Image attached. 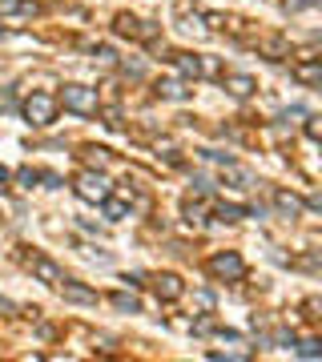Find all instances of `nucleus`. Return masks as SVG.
<instances>
[{
    "label": "nucleus",
    "mask_w": 322,
    "mask_h": 362,
    "mask_svg": "<svg viewBox=\"0 0 322 362\" xmlns=\"http://www.w3.org/2000/svg\"><path fill=\"white\" fill-rule=\"evenodd\" d=\"M193 194H197V198H209V194H214V181L206 178V173H193Z\"/></svg>",
    "instance_id": "31"
},
{
    "label": "nucleus",
    "mask_w": 322,
    "mask_h": 362,
    "mask_svg": "<svg viewBox=\"0 0 322 362\" xmlns=\"http://www.w3.org/2000/svg\"><path fill=\"white\" fill-rule=\"evenodd\" d=\"M193 302H197V306H202V310H214V294H206V290H202V294L193 298Z\"/></svg>",
    "instance_id": "35"
},
{
    "label": "nucleus",
    "mask_w": 322,
    "mask_h": 362,
    "mask_svg": "<svg viewBox=\"0 0 322 362\" xmlns=\"http://www.w3.org/2000/svg\"><path fill=\"white\" fill-rule=\"evenodd\" d=\"M202 20H206L209 33H222V29H230V17H225V13H202Z\"/></svg>",
    "instance_id": "28"
},
{
    "label": "nucleus",
    "mask_w": 322,
    "mask_h": 362,
    "mask_svg": "<svg viewBox=\"0 0 322 362\" xmlns=\"http://www.w3.org/2000/svg\"><path fill=\"white\" fill-rule=\"evenodd\" d=\"M113 33H117V36H129V41H141V45H149V41H158V24H149V20L133 17V13H121V17L113 20Z\"/></svg>",
    "instance_id": "4"
},
{
    "label": "nucleus",
    "mask_w": 322,
    "mask_h": 362,
    "mask_svg": "<svg viewBox=\"0 0 322 362\" xmlns=\"http://www.w3.org/2000/svg\"><path fill=\"white\" fill-rule=\"evenodd\" d=\"M97 205H101L105 222H113V226H117V222H125V217H133V198H125V194H113V189L101 201H97Z\"/></svg>",
    "instance_id": "7"
},
{
    "label": "nucleus",
    "mask_w": 322,
    "mask_h": 362,
    "mask_svg": "<svg viewBox=\"0 0 322 362\" xmlns=\"http://www.w3.org/2000/svg\"><path fill=\"white\" fill-rule=\"evenodd\" d=\"M302 318H306V322H318V318H322V298H306V302H302Z\"/></svg>",
    "instance_id": "30"
},
{
    "label": "nucleus",
    "mask_w": 322,
    "mask_h": 362,
    "mask_svg": "<svg viewBox=\"0 0 322 362\" xmlns=\"http://www.w3.org/2000/svg\"><path fill=\"white\" fill-rule=\"evenodd\" d=\"M270 205L274 210H278V217H290V222H298V217H302V198H298V194H290V189H274L270 194Z\"/></svg>",
    "instance_id": "10"
},
{
    "label": "nucleus",
    "mask_w": 322,
    "mask_h": 362,
    "mask_svg": "<svg viewBox=\"0 0 322 362\" xmlns=\"http://www.w3.org/2000/svg\"><path fill=\"white\" fill-rule=\"evenodd\" d=\"M322 0H282V13L286 17H298V13H314Z\"/></svg>",
    "instance_id": "23"
},
{
    "label": "nucleus",
    "mask_w": 322,
    "mask_h": 362,
    "mask_svg": "<svg viewBox=\"0 0 322 362\" xmlns=\"http://www.w3.org/2000/svg\"><path fill=\"white\" fill-rule=\"evenodd\" d=\"M57 105H64L69 113H77V117H97L101 101H97V89H89V85H64Z\"/></svg>",
    "instance_id": "2"
},
{
    "label": "nucleus",
    "mask_w": 322,
    "mask_h": 362,
    "mask_svg": "<svg viewBox=\"0 0 322 362\" xmlns=\"http://www.w3.org/2000/svg\"><path fill=\"white\" fill-rule=\"evenodd\" d=\"M41 181H45V189H61L64 178L57 173V169H41Z\"/></svg>",
    "instance_id": "33"
},
{
    "label": "nucleus",
    "mask_w": 322,
    "mask_h": 362,
    "mask_svg": "<svg viewBox=\"0 0 322 362\" xmlns=\"http://www.w3.org/2000/svg\"><path fill=\"white\" fill-rule=\"evenodd\" d=\"M8 181H13V173H8V169L0 165V185H8Z\"/></svg>",
    "instance_id": "38"
},
{
    "label": "nucleus",
    "mask_w": 322,
    "mask_h": 362,
    "mask_svg": "<svg viewBox=\"0 0 322 362\" xmlns=\"http://www.w3.org/2000/svg\"><path fill=\"white\" fill-rule=\"evenodd\" d=\"M121 73L125 77H145V65L141 61H121Z\"/></svg>",
    "instance_id": "34"
},
{
    "label": "nucleus",
    "mask_w": 322,
    "mask_h": 362,
    "mask_svg": "<svg viewBox=\"0 0 322 362\" xmlns=\"http://www.w3.org/2000/svg\"><path fill=\"white\" fill-rule=\"evenodd\" d=\"M181 217H186L190 226H202V222H206V201L197 198V194L181 198Z\"/></svg>",
    "instance_id": "18"
},
{
    "label": "nucleus",
    "mask_w": 322,
    "mask_h": 362,
    "mask_svg": "<svg viewBox=\"0 0 322 362\" xmlns=\"http://www.w3.org/2000/svg\"><path fill=\"white\" fill-rule=\"evenodd\" d=\"M153 294H158V302H177V298L186 294V282L177 278V274H158L153 278Z\"/></svg>",
    "instance_id": "13"
},
{
    "label": "nucleus",
    "mask_w": 322,
    "mask_h": 362,
    "mask_svg": "<svg viewBox=\"0 0 322 362\" xmlns=\"http://www.w3.org/2000/svg\"><path fill=\"white\" fill-rule=\"evenodd\" d=\"M286 262H290V258H286ZM290 266H294V270H306V274H318V270H322V262H318V249H306L302 258H294Z\"/></svg>",
    "instance_id": "22"
},
{
    "label": "nucleus",
    "mask_w": 322,
    "mask_h": 362,
    "mask_svg": "<svg viewBox=\"0 0 322 362\" xmlns=\"http://www.w3.org/2000/svg\"><path fill=\"white\" fill-rule=\"evenodd\" d=\"M129 286V290H137V286H141V274H125V278H121Z\"/></svg>",
    "instance_id": "37"
},
{
    "label": "nucleus",
    "mask_w": 322,
    "mask_h": 362,
    "mask_svg": "<svg viewBox=\"0 0 322 362\" xmlns=\"http://www.w3.org/2000/svg\"><path fill=\"white\" fill-rule=\"evenodd\" d=\"M153 93L161 101H190V81H181V77H161L153 85Z\"/></svg>",
    "instance_id": "15"
},
{
    "label": "nucleus",
    "mask_w": 322,
    "mask_h": 362,
    "mask_svg": "<svg viewBox=\"0 0 322 362\" xmlns=\"http://www.w3.org/2000/svg\"><path fill=\"white\" fill-rule=\"evenodd\" d=\"M218 169H222V181H225V185H234V189H254V178H250V173H246L238 161H225V165H218Z\"/></svg>",
    "instance_id": "16"
},
{
    "label": "nucleus",
    "mask_w": 322,
    "mask_h": 362,
    "mask_svg": "<svg viewBox=\"0 0 322 362\" xmlns=\"http://www.w3.org/2000/svg\"><path fill=\"white\" fill-rule=\"evenodd\" d=\"M0 314H20V306H16L13 298H0Z\"/></svg>",
    "instance_id": "36"
},
{
    "label": "nucleus",
    "mask_w": 322,
    "mask_h": 362,
    "mask_svg": "<svg viewBox=\"0 0 322 362\" xmlns=\"http://www.w3.org/2000/svg\"><path fill=\"white\" fill-rule=\"evenodd\" d=\"M20 113H24V121H29L32 129H48V125H57L61 105H57V97H52V93H32V97H24Z\"/></svg>",
    "instance_id": "1"
},
{
    "label": "nucleus",
    "mask_w": 322,
    "mask_h": 362,
    "mask_svg": "<svg viewBox=\"0 0 322 362\" xmlns=\"http://www.w3.org/2000/svg\"><path fill=\"white\" fill-rule=\"evenodd\" d=\"M290 77H294L298 85H306V89H318L322 85V61L318 57H302V61L290 65Z\"/></svg>",
    "instance_id": "8"
},
{
    "label": "nucleus",
    "mask_w": 322,
    "mask_h": 362,
    "mask_svg": "<svg viewBox=\"0 0 322 362\" xmlns=\"http://www.w3.org/2000/svg\"><path fill=\"white\" fill-rule=\"evenodd\" d=\"M97 113H101V125H105V129H125V113H121V109H117V105H105V109H101V105H97Z\"/></svg>",
    "instance_id": "20"
},
{
    "label": "nucleus",
    "mask_w": 322,
    "mask_h": 362,
    "mask_svg": "<svg viewBox=\"0 0 322 362\" xmlns=\"http://www.w3.org/2000/svg\"><path fill=\"white\" fill-rule=\"evenodd\" d=\"M80 254H85V258H93V262H101V266H109L113 262V254L109 249H97V246H77Z\"/></svg>",
    "instance_id": "32"
},
{
    "label": "nucleus",
    "mask_w": 322,
    "mask_h": 362,
    "mask_svg": "<svg viewBox=\"0 0 322 362\" xmlns=\"http://www.w3.org/2000/svg\"><path fill=\"white\" fill-rule=\"evenodd\" d=\"M89 57L101 61V65H113V61H117V49H113V45H89Z\"/></svg>",
    "instance_id": "26"
},
{
    "label": "nucleus",
    "mask_w": 322,
    "mask_h": 362,
    "mask_svg": "<svg viewBox=\"0 0 322 362\" xmlns=\"http://www.w3.org/2000/svg\"><path fill=\"white\" fill-rule=\"evenodd\" d=\"M258 52L266 57V61H274V65H282L290 57V41L282 33H270V36H258Z\"/></svg>",
    "instance_id": "12"
},
{
    "label": "nucleus",
    "mask_w": 322,
    "mask_h": 362,
    "mask_svg": "<svg viewBox=\"0 0 322 362\" xmlns=\"http://www.w3.org/2000/svg\"><path fill=\"white\" fill-rule=\"evenodd\" d=\"M302 121H306V137L318 145V141H322V117H318V113H306Z\"/></svg>",
    "instance_id": "27"
},
{
    "label": "nucleus",
    "mask_w": 322,
    "mask_h": 362,
    "mask_svg": "<svg viewBox=\"0 0 322 362\" xmlns=\"http://www.w3.org/2000/svg\"><path fill=\"white\" fill-rule=\"evenodd\" d=\"M214 330H218V318H214L209 310H202V318L193 322V334H197V338H206V334H214Z\"/></svg>",
    "instance_id": "25"
},
{
    "label": "nucleus",
    "mask_w": 322,
    "mask_h": 362,
    "mask_svg": "<svg viewBox=\"0 0 322 362\" xmlns=\"http://www.w3.org/2000/svg\"><path fill=\"white\" fill-rule=\"evenodd\" d=\"M209 274L218 282H241L246 278V262H241V254H234V249H222V254L209 258Z\"/></svg>",
    "instance_id": "5"
},
{
    "label": "nucleus",
    "mask_w": 322,
    "mask_h": 362,
    "mask_svg": "<svg viewBox=\"0 0 322 362\" xmlns=\"http://www.w3.org/2000/svg\"><path fill=\"white\" fill-rule=\"evenodd\" d=\"M246 217H262V205H238V201H222L218 205V222H225V226L246 222Z\"/></svg>",
    "instance_id": "14"
},
{
    "label": "nucleus",
    "mask_w": 322,
    "mask_h": 362,
    "mask_svg": "<svg viewBox=\"0 0 322 362\" xmlns=\"http://www.w3.org/2000/svg\"><path fill=\"white\" fill-rule=\"evenodd\" d=\"M24 270H29L36 282H45V286H57V282L64 278V270L52 262L48 254H29V258H24Z\"/></svg>",
    "instance_id": "6"
},
{
    "label": "nucleus",
    "mask_w": 322,
    "mask_h": 362,
    "mask_svg": "<svg viewBox=\"0 0 322 362\" xmlns=\"http://www.w3.org/2000/svg\"><path fill=\"white\" fill-rule=\"evenodd\" d=\"M0 36H8V29H4V24H0Z\"/></svg>",
    "instance_id": "39"
},
{
    "label": "nucleus",
    "mask_w": 322,
    "mask_h": 362,
    "mask_svg": "<svg viewBox=\"0 0 322 362\" xmlns=\"http://www.w3.org/2000/svg\"><path fill=\"white\" fill-rule=\"evenodd\" d=\"M298 359H306V362H314V359H322V338H302V342H294L290 346Z\"/></svg>",
    "instance_id": "19"
},
{
    "label": "nucleus",
    "mask_w": 322,
    "mask_h": 362,
    "mask_svg": "<svg viewBox=\"0 0 322 362\" xmlns=\"http://www.w3.org/2000/svg\"><path fill=\"white\" fill-rule=\"evenodd\" d=\"M16 181H20L24 189H32V185L41 181V169H32V165H20V169H16Z\"/></svg>",
    "instance_id": "29"
},
{
    "label": "nucleus",
    "mask_w": 322,
    "mask_h": 362,
    "mask_svg": "<svg viewBox=\"0 0 322 362\" xmlns=\"http://www.w3.org/2000/svg\"><path fill=\"white\" fill-rule=\"evenodd\" d=\"M57 290H61V298L64 302H73V306H97V290L80 286V282H73V278H61L57 282Z\"/></svg>",
    "instance_id": "11"
},
{
    "label": "nucleus",
    "mask_w": 322,
    "mask_h": 362,
    "mask_svg": "<svg viewBox=\"0 0 322 362\" xmlns=\"http://www.w3.org/2000/svg\"><path fill=\"white\" fill-rule=\"evenodd\" d=\"M109 306L117 314H141V298L133 290H117V294H109Z\"/></svg>",
    "instance_id": "17"
},
{
    "label": "nucleus",
    "mask_w": 322,
    "mask_h": 362,
    "mask_svg": "<svg viewBox=\"0 0 322 362\" xmlns=\"http://www.w3.org/2000/svg\"><path fill=\"white\" fill-rule=\"evenodd\" d=\"M80 157L89 161V169H105V165H109V149H101V145H85V149H80Z\"/></svg>",
    "instance_id": "21"
},
{
    "label": "nucleus",
    "mask_w": 322,
    "mask_h": 362,
    "mask_svg": "<svg viewBox=\"0 0 322 362\" xmlns=\"http://www.w3.org/2000/svg\"><path fill=\"white\" fill-rule=\"evenodd\" d=\"M73 189H77V198H80V201L97 205V201L109 194V178H105V169H85V173L73 181Z\"/></svg>",
    "instance_id": "3"
},
{
    "label": "nucleus",
    "mask_w": 322,
    "mask_h": 362,
    "mask_svg": "<svg viewBox=\"0 0 322 362\" xmlns=\"http://www.w3.org/2000/svg\"><path fill=\"white\" fill-rule=\"evenodd\" d=\"M222 89L234 101H250L258 93V81L250 77V73H222Z\"/></svg>",
    "instance_id": "9"
},
{
    "label": "nucleus",
    "mask_w": 322,
    "mask_h": 362,
    "mask_svg": "<svg viewBox=\"0 0 322 362\" xmlns=\"http://www.w3.org/2000/svg\"><path fill=\"white\" fill-rule=\"evenodd\" d=\"M266 342H270V346H282V350H290V346L298 342V334H294V330H286V326H278L270 338H266Z\"/></svg>",
    "instance_id": "24"
}]
</instances>
